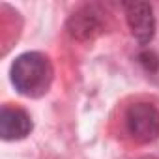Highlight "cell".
Segmentation results:
<instances>
[{
	"mask_svg": "<svg viewBox=\"0 0 159 159\" xmlns=\"http://www.w3.org/2000/svg\"><path fill=\"white\" fill-rule=\"evenodd\" d=\"M32 131V118L26 111L4 105L0 111V137L4 140H21Z\"/></svg>",
	"mask_w": 159,
	"mask_h": 159,
	"instance_id": "obj_4",
	"label": "cell"
},
{
	"mask_svg": "<svg viewBox=\"0 0 159 159\" xmlns=\"http://www.w3.org/2000/svg\"><path fill=\"white\" fill-rule=\"evenodd\" d=\"M103 28L99 13L94 8H83L75 11L67 21V32L77 39H92Z\"/></svg>",
	"mask_w": 159,
	"mask_h": 159,
	"instance_id": "obj_5",
	"label": "cell"
},
{
	"mask_svg": "<svg viewBox=\"0 0 159 159\" xmlns=\"http://www.w3.org/2000/svg\"><path fill=\"white\" fill-rule=\"evenodd\" d=\"M129 135L139 142H152L159 137V111L152 103H135L125 112Z\"/></svg>",
	"mask_w": 159,
	"mask_h": 159,
	"instance_id": "obj_2",
	"label": "cell"
},
{
	"mask_svg": "<svg viewBox=\"0 0 159 159\" xmlns=\"http://www.w3.org/2000/svg\"><path fill=\"white\" fill-rule=\"evenodd\" d=\"M124 10H125V19L133 38L142 45L150 43L155 36L153 8L148 2H125Z\"/></svg>",
	"mask_w": 159,
	"mask_h": 159,
	"instance_id": "obj_3",
	"label": "cell"
},
{
	"mask_svg": "<svg viewBox=\"0 0 159 159\" xmlns=\"http://www.w3.org/2000/svg\"><path fill=\"white\" fill-rule=\"evenodd\" d=\"M52 83V66L41 52L30 51L19 54L11 64V84L21 96L39 98L47 94Z\"/></svg>",
	"mask_w": 159,
	"mask_h": 159,
	"instance_id": "obj_1",
	"label": "cell"
}]
</instances>
